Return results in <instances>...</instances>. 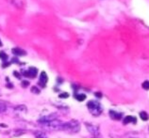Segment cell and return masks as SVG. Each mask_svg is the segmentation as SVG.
Listing matches in <instances>:
<instances>
[{"label": "cell", "instance_id": "cell-6", "mask_svg": "<svg viewBox=\"0 0 149 138\" xmlns=\"http://www.w3.org/2000/svg\"><path fill=\"white\" fill-rule=\"evenodd\" d=\"M57 119V115L56 114H50V115H47V116H44L42 118H41L39 119V122L42 123V122H49V121H52Z\"/></svg>", "mask_w": 149, "mask_h": 138}, {"label": "cell", "instance_id": "cell-8", "mask_svg": "<svg viewBox=\"0 0 149 138\" xmlns=\"http://www.w3.org/2000/svg\"><path fill=\"white\" fill-rule=\"evenodd\" d=\"M11 52H13V54H14L15 56H26V52L25 50L21 49V48H13V50H11Z\"/></svg>", "mask_w": 149, "mask_h": 138}, {"label": "cell", "instance_id": "cell-22", "mask_svg": "<svg viewBox=\"0 0 149 138\" xmlns=\"http://www.w3.org/2000/svg\"><path fill=\"white\" fill-rule=\"evenodd\" d=\"M7 86H8L9 88H13V86H11V84H9V85H8Z\"/></svg>", "mask_w": 149, "mask_h": 138}, {"label": "cell", "instance_id": "cell-23", "mask_svg": "<svg viewBox=\"0 0 149 138\" xmlns=\"http://www.w3.org/2000/svg\"><path fill=\"white\" fill-rule=\"evenodd\" d=\"M2 46V41H1V40H0V47Z\"/></svg>", "mask_w": 149, "mask_h": 138}, {"label": "cell", "instance_id": "cell-21", "mask_svg": "<svg viewBox=\"0 0 149 138\" xmlns=\"http://www.w3.org/2000/svg\"><path fill=\"white\" fill-rule=\"evenodd\" d=\"M95 96H96V97L101 98V97H102V94H101V93H100V92H96V93H95Z\"/></svg>", "mask_w": 149, "mask_h": 138}, {"label": "cell", "instance_id": "cell-10", "mask_svg": "<svg viewBox=\"0 0 149 138\" xmlns=\"http://www.w3.org/2000/svg\"><path fill=\"white\" fill-rule=\"evenodd\" d=\"M136 123L137 122V119L135 116H126V118H124V120H123V123L124 125H126V124H128V123Z\"/></svg>", "mask_w": 149, "mask_h": 138}, {"label": "cell", "instance_id": "cell-20", "mask_svg": "<svg viewBox=\"0 0 149 138\" xmlns=\"http://www.w3.org/2000/svg\"><path fill=\"white\" fill-rule=\"evenodd\" d=\"M13 74H14V75L16 76L17 78H18V79H20V78H21V75H20L19 73H17V71H14V73H13Z\"/></svg>", "mask_w": 149, "mask_h": 138}, {"label": "cell", "instance_id": "cell-13", "mask_svg": "<svg viewBox=\"0 0 149 138\" xmlns=\"http://www.w3.org/2000/svg\"><path fill=\"white\" fill-rule=\"evenodd\" d=\"M75 99H77L78 101H82L86 99V95L85 94H77V95H75Z\"/></svg>", "mask_w": 149, "mask_h": 138}, {"label": "cell", "instance_id": "cell-17", "mask_svg": "<svg viewBox=\"0 0 149 138\" xmlns=\"http://www.w3.org/2000/svg\"><path fill=\"white\" fill-rule=\"evenodd\" d=\"M59 97L60 99H66V98L69 97V94H68V93H62V94H60Z\"/></svg>", "mask_w": 149, "mask_h": 138}, {"label": "cell", "instance_id": "cell-9", "mask_svg": "<svg viewBox=\"0 0 149 138\" xmlns=\"http://www.w3.org/2000/svg\"><path fill=\"white\" fill-rule=\"evenodd\" d=\"M109 116H111V118L112 119H115V120H120V119L122 118V114L117 113V112L112 111V110L109 111Z\"/></svg>", "mask_w": 149, "mask_h": 138}, {"label": "cell", "instance_id": "cell-11", "mask_svg": "<svg viewBox=\"0 0 149 138\" xmlns=\"http://www.w3.org/2000/svg\"><path fill=\"white\" fill-rule=\"evenodd\" d=\"M140 118H141L142 120H148L149 118V116L146 112H144V111H142V112L140 113Z\"/></svg>", "mask_w": 149, "mask_h": 138}, {"label": "cell", "instance_id": "cell-5", "mask_svg": "<svg viewBox=\"0 0 149 138\" xmlns=\"http://www.w3.org/2000/svg\"><path fill=\"white\" fill-rule=\"evenodd\" d=\"M86 127L88 129V131H90L93 135L97 136L99 134V128L97 127L95 125H93V124H89V123H86Z\"/></svg>", "mask_w": 149, "mask_h": 138}, {"label": "cell", "instance_id": "cell-16", "mask_svg": "<svg viewBox=\"0 0 149 138\" xmlns=\"http://www.w3.org/2000/svg\"><path fill=\"white\" fill-rule=\"evenodd\" d=\"M0 58H1L3 61H4V60H6V59L8 58V56L6 55L5 52H0Z\"/></svg>", "mask_w": 149, "mask_h": 138}, {"label": "cell", "instance_id": "cell-18", "mask_svg": "<svg viewBox=\"0 0 149 138\" xmlns=\"http://www.w3.org/2000/svg\"><path fill=\"white\" fill-rule=\"evenodd\" d=\"M6 111V105L3 103H0V113H3Z\"/></svg>", "mask_w": 149, "mask_h": 138}, {"label": "cell", "instance_id": "cell-12", "mask_svg": "<svg viewBox=\"0 0 149 138\" xmlns=\"http://www.w3.org/2000/svg\"><path fill=\"white\" fill-rule=\"evenodd\" d=\"M34 134L36 138H47L46 134H45L44 131H37V133H35Z\"/></svg>", "mask_w": 149, "mask_h": 138}, {"label": "cell", "instance_id": "cell-14", "mask_svg": "<svg viewBox=\"0 0 149 138\" xmlns=\"http://www.w3.org/2000/svg\"><path fill=\"white\" fill-rule=\"evenodd\" d=\"M142 88L145 89V90H148L149 89V81H144V83H142Z\"/></svg>", "mask_w": 149, "mask_h": 138}, {"label": "cell", "instance_id": "cell-19", "mask_svg": "<svg viewBox=\"0 0 149 138\" xmlns=\"http://www.w3.org/2000/svg\"><path fill=\"white\" fill-rule=\"evenodd\" d=\"M22 86L24 88H26L27 86H29V82L28 81H22Z\"/></svg>", "mask_w": 149, "mask_h": 138}, {"label": "cell", "instance_id": "cell-1", "mask_svg": "<svg viewBox=\"0 0 149 138\" xmlns=\"http://www.w3.org/2000/svg\"><path fill=\"white\" fill-rule=\"evenodd\" d=\"M40 125L45 130L48 131H63V126H64V122H62L58 119L49 121V122H42L40 123Z\"/></svg>", "mask_w": 149, "mask_h": 138}, {"label": "cell", "instance_id": "cell-3", "mask_svg": "<svg viewBox=\"0 0 149 138\" xmlns=\"http://www.w3.org/2000/svg\"><path fill=\"white\" fill-rule=\"evenodd\" d=\"M87 106H88V108H89L90 112L92 113L95 116H98L103 111L102 105L100 104V103H98V101H89L87 104Z\"/></svg>", "mask_w": 149, "mask_h": 138}, {"label": "cell", "instance_id": "cell-2", "mask_svg": "<svg viewBox=\"0 0 149 138\" xmlns=\"http://www.w3.org/2000/svg\"><path fill=\"white\" fill-rule=\"evenodd\" d=\"M79 130H80L79 122H78L77 120H75V119H72L71 121L64 123V126H63V131H66L71 133H78Z\"/></svg>", "mask_w": 149, "mask_h": 138}, {"label": "cell", "instance_id": "cell-4", "mask_svg": "<svg viewBox=\"0 0 149 138\" xmlns=\"http://www.w3.org/2000/svg\"><path fill=\"white\" fill-rule=\"evenodd\" d=\"M37 73H38L37 69L34 68V67H31V68H29L27 71H24L23 75L26 76V77H29V78H35L36 75H37Z\"/></svg>", "mask_w": 149, "mask_h": 138}, {"label": "cell", "instance_id": "cell-15", "mask_svg": "<svg viewBox=\"0 0 149 138\" xmlns=\"http://www.w3.org/2000/svg\"><path fill=\"white\" fill-rule=\"evenodd\" d=\"M31 92L34 93V94H39V93H40V89H39L37 86H32V88H31Z\"/></svg>", "mask_w": 149, "mask_h": 138}, {"label": "cell", "instance_id": "cell-7", "mask_svg": "<svg viewBox=\"0 0 149 138\" xmlns=\"http://www.w3.org/2000/svg\"><path fill=\"white\" fill-rule=\"evenodd\" d=\"M47 81H48V77H47L46 73H45V71H42L41 75H40V81H39V85H40L42 88H44L45 84L47 83Z\"/></svg>", "mask_w": 149, "mask_h": 138}]
</instances>
